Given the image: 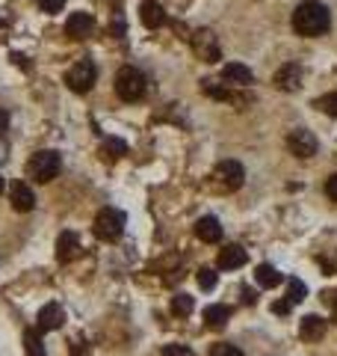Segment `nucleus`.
I'll return each mask as SVG.
<instances>
[{"label":"nucleus","instance_id":"12","mask_svg":"<svg viewBox=\"0 0 337 356\" xmlns=\"http://www.w3.org/2000/svg\"><path fill=\"white\" fill-rule=\"evenodd\" d=\"M62 321H65V312L60 309V303H48V306H42V312H39L36 327H39V332H51V330H60Z\"/></svg>","mask_w":337,"mask_h":356},{"label":"nucleus","instance_id":"32","mask_svg":"<svg viewBox=\"0 0 337 356\" xmlns=\"http://www.w3.org/2000/svg\"><path fill=\"white\" fill-rule=\"evenodd\" d=\"M6 131H9V113L6 110H0V137H3Z\"/></svg>","mask_w":337,"mask_h":356},{"label":"nucleus","instance_id":"27","mask_svg":"<svg viewBox=\"0 0 337 356\" xmlns=\"http://www.w3.org/2000/svg\"><path fill=\"white\" fill-rule=\"evenodd\" d=\"M198 285L205 288V291H213V288H216V270L201 267V270H198Z\"/></svg>","mask_w":337,"mask_h":356},{"label":"nucleus","instance_id":"25","mask_svg":"<svg viewBox=\"0 0 337 356\" xmlns=\"http://www.w3.org/2000/svg\"><path fill=\"white\" fill-rule=\"evenodd\" d=\"M193 297H189V294H178L175 300H172V312H175V315H181V318H189V315H193Z\"/></svg>","mask_w":337,"mask_h":356},{"label":"nucleus","instance_id":"8","mask_svg":"<svg viewBox=\"0 0 337 356\" xmlns=\"http://www.w3.org/2000/svg\"><path fill=\"white\" fill-rule=\"evenodd\" d=\"M287 149L293 152L296 158H311V154H317V137L305 128H296V131H290V137H287Z\"/></svg>","mask_w":337,"mask_h":356},{"label":"nucleus","instance_id":"24","mask_svg":"<svg viewBox=\"0 0 337 356\" xmlns=\"http://www.w3.org/2000/svg\"><path fill=\"white\" fill-rule=\"evenodd\" d=\"M305 294H308V285H305V282H302V280H290V285H287V303H290V306L302 303V300H305Z\"/></svg>","mask_w":337,"mask_h":356},{"label":"nucleus","instance_id":"1","mask_svg":"<svg viewBox=\"0 0 337 356\" xmlns=\"http://www.w3.org/2000/svg\"><path fill=\"white\" fill-rule=\"evenodd\" d=\"M290 24H293V30L299 33V36L317 39V36H325V33H329L331 13H329V6L320 3V0H302V3L296 6L293 18H290Z\"/></svg>","mask_w":337,"mask_h":356},{"label":"nucleus","instance_id":"18","mask_svg":"<svg viewBox=\"0 0 337 356\" xmlns=\"http://www.w3.org/2000/svg\"><path fill=\"white\" fill-rule=\"evenodd\" d=\"M196 235L205 241V243H219L222 241V226L216 217H201L196 222Z\"/></svg>","mask_w":337,"mask_h":356},{"label":"nucleus","instance_id":"4","mask_svg":"<svg viewBox=\"0 0 337 356\" xmlns=\"http://www.w3.org/2000/svg\"><path fill=\"white\" fill-rule=\"evenodd\" d=\"M60 166H62L60 154L51 152V149H44V152H36V154L30 158L27 172H30L33 178H36V181L48 184V181H53V178H56V172H60Z\"/></svg>","mask_w":337,"mask_h":356},{"label":"nucleus","instance_id":"15","mask_svg":"<svg viewBox=\"0 0 337 356\" xmlns=\"http://www.w3.org/2000/svg\"><path fill=\"white\" fill-rule=\"evenodd\" d=\"M299 336L305 341H320L325 336V318L320 315H305L299 324Z\"/></svg>","mask_w":337,"mask_h":356},{"label":"nucleus","instance_id":"22","mask_svg":"<svg viewBox=\"0 0 337 356\" xmlns=\"http://www.w3.org/2000/svg\"><path fill=\"white\" fill-rule=\"evenodd\" d=\"M101 154H104V161H119L121 154H128V146H125V140L107 137V143H104V146H101Z\"/></svg>","mask_w":337,"mask_h":356},{"label":"nucleus","instance_id":"3","mask_svg":"<svg viewBox=\"0 0 337 356\" xmlns=\"http://www.w3.org/2000/svg\"><path fill=\"white\" fill-rule=\"evenodd\" d=\"M116 92L121 102H139L145 95V74L133 65H121L116 74Z\"/></svg>","mask_w":337,"mask_h":356},{"label":"nucleus","instance_id":"34","mask_svg":"<svg viewBox=\"0 0 337 356\" xmlns=\"http://www.w3.org/2000/svg\"><path fill=\"white\" fill-rule=\"evenodd\" d=\"M273 309L278 312V315H287V312H290V303H287V300H281V303H275Z\"/></svg>","mask_w":337,"mask_h":356},{"label":"nucleus","instance_id":"6","mask_svg":"<svg viewBox=\"0 0 337 356\" xmlns=\"http://www.w3.org/2000/svg\"><path fill=\"white\" fill-rule=\"evenodd\" d=\"M95 77H98L95 63L92 60H80V63H74L69 69V74H65V83H69L71 92L83 95V92H89V89L95 86Z\"/></svg>","mask_w":337,"mask_h":356},{"label":"nucleus","instance_id":"14","mask_svg":"<svg viewBox=\"0 0 337 356\" xmlns=\"http://www.w3.org/2000/svg\"><path fill=\"white\" fill-rule=\"evenodd\" d=\"M92 30H95V21L86 13H74L69 21H65V33H69L71 39H86Z\"/></svg>","mask_w":337,"mask_h":356},{"label":"nucleus","instance_id":"23","mask_svg":"<svg viewBox=\"0 0 337 356\" xmlns=\"http://www.w3.org/2000/svg\"><path fill=\"white\" fill-rule=\"evenodd\" d=\"M24 348H27V356H48V353H44V344H42V332L39 330H27L24 332Z\"/></svg>","mask_w":337,"mask_h":356},{"label":"nucleus","instance_id":"9","mask_svg":"<svg viewBox=\"0 0 337 356\" xmlns=\"http://www.w3.org/2000/svg\"><path fill=\"white\" fill-rule=\"evenodd\" d=\"M9 202H12L15 211L27 214V211L36 208V196H33V191L24 181H12V187H9Z\"/></svg>","mask_w":337,"mask_h":356},{"label":"nucleus","instance_id":"26","mask_svg":"<svg viewBox=\"0 0 337 356\" xmlns=\"http://www.w3.org/2000/svg\"><path fill=\"white\" fill-rule=\"evenodd\" d=\"M313 107L322 110V113H329V116H337V92H329V95H322L313 102Z\"/></svg>","mask_w":337,"mask_h":356},{"label":"nucleus","instance_id":"16","mask_svg":"<svg viewBox=\"0 0 337 356\" xmlns=\"http://www.w3.org/2000/svg\"><path fill=\"white\" fill-rule=\"evenodd\" d=\"M139 18H142V24L148 27V30H157V27H163V24H166L163 6H160V3H154V0H145V3L139 6Z\"/></svg>","mask_w":337,"mask_h":356},{"label":"nucleus","instance_id":"10","mask_svg":"<svg viewBox=\"0 0 337 356\" xmlns=\"http://www.w3.org/2000/svg\"><path fill=\"white\" fill-rule=\"evenodd\" d=\"M275 86L281 89V92H296V89L302 86V69L296 63L281 65L278 74H275Z\"/></svg>","mask_w":337,"mask_h":356},{"label":"nucleus","instance_id":"2","mask_svg":"<svg viewBox=\"0 0 337 356\" xmlns=\"http://www.w3.org/2000/svg\"><path fill=\"white\" fill-rule=\"evenodd\" d=\"M125 226H128V220L119 208H101L98 217H95V235L101 241H107V243L119 241L121 235H125Z\"/></svg>","mask_w":337,"mask_h":356},{"label":"nucleus","instance_id":"21","mask_svg":"<svg viewBox=\"0 0 337 356\" xmlns=\"http://www.w3.org/2000/svg\"><path fill=\"white\" fill-rule=\"evenodd\" d=\"M254 280H257V285H263V288H275V285H281V276L273 264H257V270H254Z\"/></svg>","mask_w":337,"mask_h":356},{"label":"nucleus","instance_id":"29","mask_svg":"<svg viewBox=\"0 0 337 356\" xmlns=\"http://www.w3.org/2000/svg\"><path fill=\"white\" fill-rule=\"evenodd\" d=\"M39 6H42V13H48V15H56V13H62L65 0H39Z\"/></svg>","mask_w":337,"mask_h":356},{"label":"nucleus","instance_id":"33","mask_svg":"<svg viewBox=\"0 0 337 356\" xmlns=\"http://www.w3.org/2000/svg\"><path fill=\"white\" fill-rule=\"evenodd\" d=\"M254 300H257V294H254V291H249V288H243V303H249V306H252Z\"/></svg>","mask_w":337,"mask_h":356},{"label":"nucleus","instance_id":"19","mask_svg":"<svg viewBox=\"0 0 337 356\" xmlns=\"http://www.w3.org/2000/svg\"><path fill=\"white\" fill-rule=\"evenodd\" d=\"M228 318H231V306L216 303V306H207L205 309V321H207L210 330H222L225 324H228Z\"/></svg>","mask_w":337,"mask_h":356},{"label":"nucleus","instance_id":"35","mask_svg":"<svg viewBox=\"0 0 337 356\" xmlns=\"http://www.w3.org/2000/svg\"><path fill=\"white\" fill-rule=\"evenodd\" d=\"M0 191H3V178H0Z\"/></svg>","mask_w":337,"mask_h":356},{"label":"nucleus","instance_id":"7","mask_svg":"<svg viewBox=\"0 0 337 356\" xmlns=\"http://www.w3.org/2000/svg\"><path fill=\"white\" fill-rule=\"evenodd\" d=\"M243 178H245V172H243V166L237 161H225V163L216 166V181H219L222 191H228V193L240 191Z\"/></svg>","mask_w":337,"mask_h":356},{"label":"nucleus","instance_id":"20","mask_svg":"<svg viewBox=\"0 0 337 356\" xmlns=\"http://www.w3.org/2000/svg\"><path fill=\"white\" fill-rule=\"evenodd\" d=\"M201 92L210 95V98H216V102H237V98L231 95V89L225 86V83H216V81H210V77H205L201 81ZM240 104V102H237Z\"/></svg>","mask_w":337,"mask_h":356},{"label":"nucleus","instance_id":"11","mask_svg":"<svg viewBox=\"0 0 337 356\" xmlns=\"http://www.w3.org/2000/svg\"><path fill=\"white\" fill-rule=\"evenodd\" d=\"M254 81V74L249 65H243V63H225V69H222V83H231V86H249Z\"/></svg>","mask_w":337,"mask_h":356},{"label":"nucleus","instance_id":"28","mask_svg":"<svg viewBox=\"0 0 337 356\" xmlns=\"http://www.w3.org/2000/svg\"><path fill=\"white\" fill-rule=\"evenodd\" d=\"M210 356H243V350L234 348V344H213Z\"/></svg>","mask_w":337,"mask_h":356},{"label":"nucleus","instance_id":"17","mask_svg":"<svg viewBox=\"0 0 337 356\" xmlns=\"http://www.w3.org/2000/svg\"><path fill=\"white\" fill-rule=\"evenodd\" d=\"M245 250L243 247H237V243H228L222 252H219V267L222 270H237V267H243L245 264Z\"/></svg>","mask_w":337,"mask_h":356},{"label":"nucleus","instance_id":"31","mask_svg":"<svg viewBox=\"0 0 337 356\" xmlns=\"http://www.w3.org/2000/svg\"><path fill=\"white\" fill-rule=\"evenodd\" d=\"M325 196H329L331 202H337V175H331L329 181H325Z\"/></svg>","mask_w":337,"mask_h":356},{"label":"nucleus","instance_id":"30","mask_svg":"<svg viewBox=\"0 0 337 356\" xmlns=\"http://www.w3.org/2000/svg\"><path fill=\"white\" fill-rule=\"evenodd\" d=\"M163 356H196V353L189 350L187 344H168V348L163 350Z\"/></svg>","mask_w":337,"mask_h":356},{"label":"nucleus","instance_id":"5","mask_svg":"<svg viewBox=\"0 0 337 356\" xmlns=\"http://www.w3.org/2000/svg\"><path fill=\"white\" fill-rule=\"evenodd\" d=\"M189 42H193V51H196L198 60H205V63H219L222 60L219 39H216V33H213V30L201 27V30H196L193 36H189Z\"/></svg>","mask_w":337,"mask_h":356},{"label":"nucleus","instance_id":"13","mask_svg":"<svg viewBox=\"0 0 337 356\" xmlns=\"http://www.w3.org/2000/svg\"><path fill=\"white\" fill-rule=\"evenodd\" d=\"M77 255H80V241H77L74 232H62V235L56 238V259L60 261H74Z\"/></svg>","mask_w":337,"mask_h":356}]
</instances>
